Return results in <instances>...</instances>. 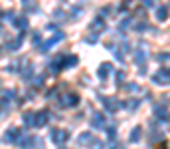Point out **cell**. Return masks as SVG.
<instances>
[{
	"label": "cell",
	"mask_w": 170,
	"mask_h": 149,
	"mask_svg": "<svg viewBox=\"0 0 170 149\" xmlns=\"http://www.w3.org/2000/svg\"><path fill=\"white\" fill-rule=\"evenodd\" d=\"M103 26H105V24H103V20H99V18L93 22V28H99V30H103Z\"/></svg>",
	"instance_id": "obj_16"
},
{
	"label": "cell",
	"mask_w": 170,
	"mask_h": 149,
	"mask_svg": "<svg viewBox=\"0 0 170 149\" xmlns=\"http://www.w3.org/2000/svg\"><path fill=\"white\" fill-rule=\"evenodd\" d=\"M24 121H26L28 125H30V123H34V115H32V113H26V115H24Z\"/></svg>",
	"instance_id": "obj_17"
},
{
	"label": "cell",
	"mask_w": 170,
	"mask_h": 149,
	"mask_svg": "<svg viewBox=\"0 0 170 149\" xmlns=\"http://www.w3.org/2000/svg\"><path fill=\"white\" fill-rule=\"evenodd\" d=\"M109 72H111V64H101V68H99V78H105Z\"/></svg>",
	"instance_id": "obj_7"
},
{
	"label": "cell",
	"mask_w": 170,
	"mask_h": 149,
	"mask_svg": "<svg viewBox=\"0 0 170 149\" xmlns=\"http://www.w3.org/2000/svg\"><path fill=\"white\" fill-rule=\"evenodd\" d=\"M154 82H156V84H168V72H166V70H160V72L154 76Z\"/></svg>",
	"instance_id": "obj_5"
},
{
	"label": "cell",
	"mask_w": 170,
	"mask_h": 149,
	"mask_svg": "<svg viewBox=\"0 0 170 149\" xmlns=\"http://www.w3.org/2000/svg\"><path fill=\"white\" fill-rule=\"evenodd\" d=\"M166 14H168L166 8H158V20H166Z\"/></svg>",
	"instance_id": "obj_15"
},
{
	"label": "cell",
	"mask_w": 170,
	"mask_h": 149,
	"mask_svg": "<svg viewBox=\"0 0 170 149\" xmlns=\"http://www.w3.org/2000/svg\"><path fill=\"white\" fill-rule=\"evenodd\" d=\"M50 137H54L57 145H63V141L67 139V133H65V131H61V129H51V133H50Z\"/></svg>",
	"instance_id": "obj_2"
},
{
	"label": "cell",
	"mask_w": 170,
	"mask_h": 149,
	"mask_svg": "<svg viewBox=\"0 0 170 149\" xmlns=\"http://www.w3.org/2000/svg\"><path fill=\"white\" fill-rule=\"evenodd\" d=\"M18 133H20V129H16V127H14V129H10L8 133L4 135V139H6V141H14V139H16V135H18Z\"/></svg>",
	"instance_id": "obj_9"
},
{
	"label": "cell",
	"mask_w": 170,
	"mask_h": 149,
	"mask_svg": "<svg viewBox=\"0 0 170 149\" xmlns=\"http://www.w3.org/2000/svg\"><path fill=\"white\" fill-rule=\"evenodd\" d=\"M63 105H75L77 103V95H69V98H67V95H65V98H63V102H61Z\"/></svg>",
	"instance_id": "obj_8"
},
{
	"label": "cell",
	"mask_w": 170,
	"mask_h": 149,
	"mask_svg": "<svg viewBox=\"0 0 170 149\" xmlns=\"http://www.w3.org/2000/svg\"><path fill=\"white\" fill-rule=\"evenodd\" d=\"M34 123L42 127V125H46L47 123V111H40L38 115H34Z\"/></svg>",
	"instance_id": "obj_3"
},
{
	"label": "cell",
	"mask_w": 170,
	"mask_h": 149,
	"mask_svg": "<svg viewBox=\"0 0 170 149\" xmlns=\"http://www.w3.org/2000/svg\"><path fill=\"white\" fill-rule=\"evenodd\" d=\"M156 115L162 118V119H166V108H160V105H158V108H156Z\"/></svg>",
	"instance_id": "obj_13"
},
{
	"label": "cell",
	"mask_w": 170,
	"mask_h": 149,
	"mask_svg": "<svg viewBox=\"0 0 170 149\" xmlns=\"http://www.w3.org/2000/svg\"><path fill=\"white\" fill-rule=\"evenodd\" d=\"M14 24L18 26L20 30H26V28H28V20H26V18H18V20H14Z\"/></svg>",
	"instance_id": "obj_11"
},
{
	"label": "cell",
	"mask_w": 170,
	"mask_h": 149,
	"mask_svg": "<svg viewBox=\"0 0 170 149\" xmlns=\"http://www.w3.org/2000/svg\"><path fill=\"white\" fill-rule=\"evenodd\" d=\"M127 108H129V109H136V108H139V102H129Z\"/></svg>",
	"instance_id": "obj_18"
},
{
	"label": "cell",
	"mask_w": 170,
	"mask_h": 149,
	"mask_svg": "<svg viewBox=\"0 0 170 149\" xmlns=\"http://www.w3.org/2000/svg\"><path fill=\"white\" fill-rule=\"evenodd\" d=\"M60 40H63V34H61V32H57V34H56L51 40H47V42H44V44H42V48H40V50H42V52H47L51 46H54V44H57Z\"/></svg>",
	"instance_id": "obj_1"
},
{
	"label": "cell",
	"mask_w": 170,
	"mask_h": 149,
	"mask_svg": "<svg viewBox=\"0 0 170 149\" xmlns=\"http://www.w3.org/2000/svg\"><path fill=\"white\" fill-rule=\"evenodd\" d=\"M91 125H93V127H97V129H103V125H105L103 115H101V113H95V115H93V119H91Z\"/></svg>",
	"instance_id": "obj_4"
},
{
	"label": "cell",
	"mask_w": 170,
	"mask_h": 149,
	"mask_svg": "<svg viewBox=\"0 0 170 149\" xmlns=\"http://www.w3.org/2000/svg\"><path fill=\"white\" fill-rule=\"evenodd\" d=\"M139 137H141V127H135L131 133V141H139Z\"/></svg>",
	"instance_id": "obj_12"
},
{
	"label": "cell",
	"mask_w": 170,
	"mask_h": 149,
	"mask_svg": "<svg viewBox=\"0 0 170 149\" xmlns=\"http://www.w3.org/2000/svg\"><path fill=\"white\" fill-rule=\"evenodd\" d=\"M22 2H24V4H30V2H32V0H22Z\"/></svg>",
	"instance_id": "obj_20"
},
{
	"label": "cell",
	"mask_w": 170,
	"mask_h": 149,
	"mask_svg": "<svg viewBox=\"0 0 170 149\" xmlns=\"http://www.w3.org/2000/svg\"><path fill=\"white\" fill-rule=\"evenodd\" d=\"M75 64H77V56H69V60L65 58V64H61V66L63 68H73Z\"/></svg>",
	"instance_id": "obj_10"
},
{
	"label": "cell",
	"mask_w": 170,
	"mask_h": 149,
	"mask_svg": "<svg viewBox=\"0 0 170 149\" xmlns=\"http://www.w3.org/2000/svg\"><path fill=\"white\" fill-rule=\"evenodd\" d=\"M89 141H93L91 133H81L79 135V145H89Z\"/></svg>",
	"instance_id": "obj_6"
},
{
	"label": "cell",
	"mask_w": 170,
	"mask_h": 149,
	"mask_svg": "<svg viewBox=\"0 0 170 149\" xmlns=\"http://www.w3.org/2000/svg\"><path fill=\"white\" fill-rule=\"evenodd\" d=\"M135 58H136V62H139V64H142V60H145V52H142V50H136V52H135Z\"/></svg>",
	"instance_id": "obj_14"
},
{
	"label": "cell",
	"mask_w": 170,
	"mask_h": 149,
	"mask_svg": "<svg viewBox=\"0 0 170 149\" xmlns=\"http://www.w3.org/2000/svg\"><path fill=\"white\" fill-rule=\"evenodd\" d=\"M40 42H42V36L36 34V36H34V44H40Z\"/></svg>",
	"instance_id": "obj_19"
}]
</instances>
